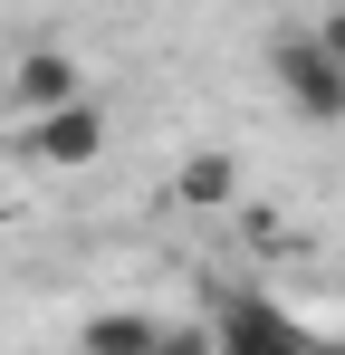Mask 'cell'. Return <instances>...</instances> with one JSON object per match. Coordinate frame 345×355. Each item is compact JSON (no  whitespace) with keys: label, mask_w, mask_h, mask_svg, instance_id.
<instances>
[{"label":"cell","mask_w":345,"mask_h":355,"mask_svg":"<svg viewBox=\"0 0 345 355\" xmlns=\"http://www.w3.org/2000/svg\"><path fill=\"white\" fill-rule=\"evenodd\" d=\"M10 154H19V164H48V173H77V164L106 154V106H96V96H67L48 116H19Z\"/></svg>","instance_id":"1"},{"label":"cell","mask_w":345,"mask_h":355,"mask_svg":"<svg viewBox=\"0 0 345 355\" xmlns=\"http://www.w3.org/2000/svg\"><path fill=\"white\" fill-rule=\"evenodd\" d=\"M172 202H182V211H230V202H240V164H230L221 144L182 154V173H172Z\"/></svg>","instance_id":"4"},{"label":"cell","mask_w":345,"mask_h":355,"mask_svg":"<svg viewBox=\"0 0 345 355\" xmlns=\"http://www.w3.org/2000/svg\"><path fill=\"white\" fill-rule=\"evenodd\" d=\"M269 77H278V96L307 125H345V77H336V58L317 49V29H278V39H269Z\"/></svg>","instance_id":"2"},{"label":"cell","mask_w":345,"mask_h":355,"mask_svg":"<svg viewBox=\"0 0 345 355\" xmlns=\"http://www.w3.org/2000/svg\"><path fill=\"white\" fill-rule=\"evenodd\" d=\"M211 355H317V346H307V336H278V346H230V336H221Z\"/></svg>","instance_id":"7"},{"label":"cell","mask_w":345,"mask_h":355,"mask_svg":"<svg viewBox=\"0 0 345 355\" xmlns=\"http://www.w3.org/2000/svg\"><path fill=\"white\" fill-rule=\"evenodd\" d=\"M67 96H87V87H77V58H67V49H19L10 106H19V116H48V106H67Z\"/></svg>","instance_id":"3"},{"label":"cell","mask_w":345,"mask_h":355,"mask_svg":"<svg viewBox=\"0 0 345 355\" xmlns=\"http://www.w3.org/2000/svg\"><path fill=\"white\" fill-rule=\"evenodd\" d=\"M154 355H211V336H163Z\"/></svg>","instance_id":"8"},{"label":"cell","mask_w":345,"mask_h":355,"mask_svg":"<svg viewBox=\"0 0 345 355\" xmlns=\"http://www.w3.org/2000/svg\"><path fill=\"white\" fill-rule=\"evenodd\" d=\"M163 346V327L144 317V307H106V317H87V355H154Z\"/></svg>","instance_id":"5"},{"label":"cell","mask_w":345,"mask_h":355,"mask_svg":"<svg viewBox=\"0 0 345 355\" xmlns=\"http://www.w3.org/2000/svg\"><path fill=\"white\" fill-rule=\"evenodd\" d=\"M317 49H326V58H336V77H345V10H326V19H317Z\"/></svg>","instance_id":"6"}]
</instances>
